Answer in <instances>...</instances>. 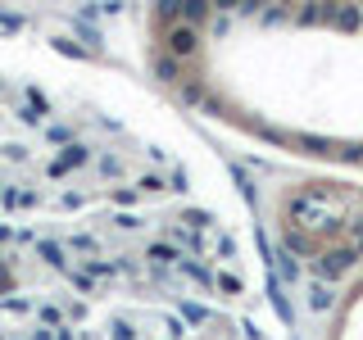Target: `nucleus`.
I'll use <instances>...</instances> for the list:
<instances>
[{"mask_svg":"<svg viewBox=\"0 0 363 340\" xmlns=\"http://www.w3.org/2000/svg\"><path fill=\"white\" fill-rule=\"evenodd\" d=\"M309 304H313V309H327V304H332V295H327L323 286H318V290L309 295Z\"/></svg>","mask_w":363,"mask_h":340,"instance_id":"423d86ee","label":"nucleus"},{"mask_svg":"<svg viewBox=\"0 0 363 340\" xmlns=\"http://www.w3.org/2000/svg\"><path fill=\"white\" fill-rule=\"evenodd\" d=\"M168 50H173V60H177V55H191V50H196V28H186V23L173 28V32H168Z\"/></svg>","mask_w":363,"mask_h":340,"instance_id":"f03ea898","label":"nucleus"},{"mask_svg":"<svg viewBox=\"0 0 363 340\" xmlns=\"http://www.w3.org/2000/svg\"><path fill=\"white\" fill-rule=\"evenodd\" d=\"M300 18H304V23H336V5H318V9H304Z\"/></svg>","mask_w":363,"mask_h":340,"instance_id":"7ed1b4c3","label":"nucleus"},{"mask_svg":"<svg viewBox=\"0 0 363 340\" xmlns=\"http://www.w3.org/2000/svg\"><path fill=\"white\" fill-rule=\"evenodd\" d=\"M336 23H340L345 32H354L359 23H363V14H359V9H336Z\"/></svg>","mask_w":363,"mask_h":340,"instance_id":"20e7f679","label":"nucleus"},{"mask_svg":"<svg viewBox=\"0 0 363 340\" xmlns=\"http://www.w3.org/2000/svg\"><path fill=\"white\" fill-rule=\"evenodd\" d=\"M350 259H359L354 254V249H336V254H323V259H318V277H327V281H336L340 277V272H345V264H350Z\"/></svg>","mask_w":363,"mask_h":340,"instance_id":"f257e3e1","label":"nucleus"},{"mask_svg":"<svg viewBox=\"0 0 363 340\" xmlns=\"http://www.w3.org/2000/svg\"><path fill=\"white\" fill-rule=\"evenodd\" d=\"M159 77H164V82H177V60H173V55L159 60Z\"/></svg>","mask_w":363,"mask_h":340,"instance_id":"39448f33","label":"nucleus"}]
</instances>
